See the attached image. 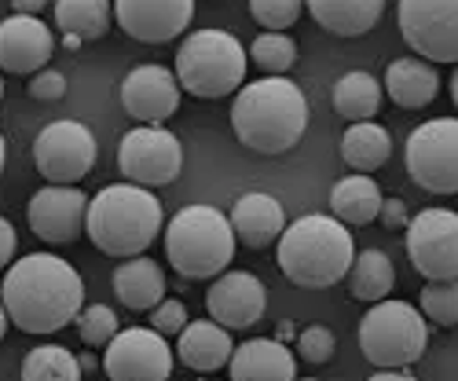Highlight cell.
I'll list each match as a JSON object with an SVG mask.
<instances>
[{"label":"cell","instance_id":"1","mask_svg":"<svg viewBox=\"0 0 458 381\" xmlns=\"http://www.w3.org/2000/svg\"><path fill=\"white\" fill-rule=\"evenodd\" d=\"M0 304L22 334H55L85 309V283L70 260L30 253L12 260L0 283Z\"/></svg>","mask_w":458,"mask_h":381},{"label":"cell","instance_id":"2","mask_svg":"<svg viewBox=\"0 0 458 381\" xmlns=\"http://www.w3.org/2000/svg\"><path fill=\"white\" fill-rule=\"evenodd\" d=\"M232 129L257 155H286L309 129V99L290 78L250 81L232 103Z\"/></svg>","mask_w":458,"mask_h":381},{"label":"cell","instance_id":"3","mask_svg":"<svg viewBox=\"0 0 458 381\" xmlns=\"http://www.w3.org/2000/svg\"><path fill=\"white\" fill-rule=\"evenodd\" d=\"M279 272L301 290H330L349 275L356 260L352 232L337 216L309 213L286 224V232L276 242Z\"/></svg>","mask_w":458,"mask_h":381},{"label":"cell","instance_id":"4","mask_svg":"<svg viewBox=\"0 0 458 381\" xmlns=\"http://www.w3.org/2000/svg\"><path fill=\"white\" fill-rule=\"evenodd\" d=\"M165 209L140 183H106L96 190L85 213V232L92 246L106 257H140L150 242L162 235Z\"/></svg>","mask_w":458,"mask_h":381},{"label":"cell","instance_id":"5","mask_svg":"<svg viewBox=\"0 0 458 381\" xmlns=\"http://www.w3.org/2000/svg\"><path fill=\"white\" fill-rule=\"evenodd\" d=\"M165 257L183 279H216L235 260V232L216 206H183L165 220Z\"/></svg>","mask_w":458,"mask_h":381},{"label":"cell","instance_id":"6","mask_svg":"<svg viewBox=\"0 0 458 381\" xmlns=\"http://www.w3.org/2000/svg\"><path fill=\"white\" fill-rule=\"evenodd\" d=\"M246 48L227 30H195L176 48V81L183 92L199 99L235 96L246 81Z\"/></svg>","mask_w":458,"mask_h":381},{"label":"cell","instance_id":"7","mask_svg":"<svg viewBox=\"0 0 458 381\" xmlns=\"http://www.w3.org/2000/svg\"><path fill=\"white\" fill-rule=\"evenodd\" d=\"M429 345L426 316L407 301H377L360 319V352L381 370H407Z\"/></svg>","mask_w":458,"mask_h":381},{"label":"cell","instance_id":"8","mask_svg":"<svg viewBox=\"0 0 458 381\" xmlns=\"http://www.w3.org/2000/svg\"><path fill=\"white\" fill-rule=\"evenodd\" d=\"M407 176L429 195H458V118H429L407 136Z\"/></svg>","mask_w":458,"mask_h":381},{"label":"cell","instance_id":"9","mask_svg":"<svg viewBox=\"0 0 458 381\" xmlns=\"http://www.w3.org/2000/svg\"><path fill=\"white\" fill-rule=\"evenodd\" d=\"M99 158L96 136L81 125V122H52L37 132L33 140V165L48 183H63V187H78Z\"/></svg>","mask_w":458,"mask_h":381},{"label":"cell","instance_id":"10","mask_svg":"<svg viewBox=\"0 0 458 381\" xmlns=\"http://www.w3.org/2000/svg\"><path fill=\"white\" fill-rule=\"evenodd\" d=\"M403 41L426 63H458V0H400Z\"/></svg>","mask_w":458,"mask_h":381},{"label":"cell","instance_id":"11","mask_svg":"<svg viewBox=\"0 0 458 381\" xmlns=\"http://www.w3.org/2000/svg\"><path fill=\"white\" fill-rule=\"evenodd\" d=\"M407 260L411 268L429 279H458V213L454 209H422L407 227Z\"/></svg>","mask_w":458,"mask_h":381},{"label":"cell","instance_id":"12","mask_svg":"<svg viewBox=\"0 0 458 381\" xmlns=\"http://www.w3.org/2000/svg\"><path fill=\"white\" fill-rule=\"evenodd\" d=\"M118 165L129 183L165 187L183 173V143L165 125H136L118 147Z\"/></svg>","mask_w":458,"mask_h":381},{"label":"cell","instance_id":"13","mask_svg":"<svg viewBox=\"0 0 458 381\" xmlns=\"http://www.w3.org/2000/svg\"><path fill=\"white\" fill-rule=\"evenodd\" d=\"M103 370L110 381H169L173 349L150 326H125L103 349Z\"/></svg>","mask_w":458,"mask_h":381},{"label":"cell","instance_id":"14","mask_svg":"<svg viewBox=\"0 0 458 381\" xmlns=\"http://www.w3.org/2000/svg\"><path fill=\"white\" fill-rule=\"evenodd\" d=\"M85 213H89V195L78 187L48 183L26 202V220L30 232L48 242V246H70L85 235Z\"/></svg>","mask_w":458,"mask_h":381},{"label":"cell","instance_id":"15","mask_svg":"<svg viewBox=\"0 0 458 381\" xmlns=\"http://www.w3.org/2000/svg\"><path fill=\"white\" fill-rule=\"evenodd\" d=\"M118 96H122L125 114L140 125H165L180 110V81L162 63H143L129 70Z\"/></svg>","mask_w":458,"mask_h":381},{"label":"cell","instance_id":"16","mask_svg":"<svg viewBox=\"0 0 458 381\" xmlns=\"http://www.w3.org/2000/svg\"><path fill=\"white\" fill-rule=\"evenodd\" d=\"M206 309L224 330H250L268 312V290L253 272H220L206 293Z\"/></svg>","mask_w":458,"mask_h":381},{"label":"cell","instance_id":"17","mask_svg":"<svg viewBox=\"0 0 458 381\" xmlns=\"http://www.w3.org/2000/svg\"><path fill=\"white\" fill-rule=\"evenodd\" d=\"M114 19L140 45H169L195 19V0H114Z\"/></svg>","mask_w":458,"mask_h":381},{"label":"cell","instance_id":"18","mask_svg":"<svg viewBox=\"0 0 458 381\" xmlns=\"http://www.w3.org/2000/svg\"><path fill=\"white\" fill-rule=\"evenodd\" d=\"M55 52L52 30L37 15H8L0 22V70L4 73H37Z\"/></svg>","mask_w":458,"mask_h":381},{"label":"cell","instance_id":"19","mask_svg":"<svg viewBox=\"0 0 458 381\" xmlns=\"http://www.w3.org/2000/svg\"><path fill=\"white\" fill-rule=\"evenodd\" d=\"M227 220H232L235 242H242L246 250H264V246L279 242V235L286 232V209L268 190H250V195H242Z\"/></svg>","mask_w":458,"mask_h":381},{"label":"cell","instance_id":"20","mask_svg":"<svg viewBox=\"0 0 458 381\" xmlns=\"http://www.w3.org/2000/svg\"><path fill=\"white\" fill-rule=\"evenodd\" d=\"M232 381H297V363L286 341L279 337H250L227 360Z\"/></svg>","mask_w":458,"mask_h":381},{"label":"cell","instance_id":"21","mask_svg":"<svg viewBox=\"0 0 458 381\" xmlns=\"http://www.w3.org/2000/svg\"><path fill=\"white\" fill-rule=\"evenodd\" d=\"M232 352H235L232 330H224L213 319H195L176 334V356L195 374H216L220 367H227Z\"/></svg>","mask_w":458,"mask_h":381},{"label":"cell","instance_id":"22","mask_svg":"<svg viewBox=\"0 0 458 381\" xmlns=\"http://www.w3.org/2000/svg\"><path fill=\"white\" fill-rule=\"evenodd\" d=\"M110 286L129 312H150L158 301H165V272L150 257H125L110 275Z\"/></svg>","mask_w":458,"mask_h":381},{"label":"cell","instance_id":"23","mask_svg":"<svg viewBox=\"0 0 458 381\" xmlns=\"http://www.w3.org/2000/svg\"><path fill=\"white\" fill-rule=\"evenodd\" d=\"M440 92V73L426 59H393L386 70V96L403 110H426Z\"/></svg>","mask_w":458,"mask_h":381},{"label":"cell","instance_id":"24","mask_svg":"<svg viewBox=\"0 0 458 381\" xmlns=\"http://www.w3.org/2000/svg\"><path fill=\"white\" fill-rule=\"evenodd\" d=\"M304 8L334 37H363L377 26L386 0H304Z\"/></svg>","mask_w":458,"mask_h":381},{"label":"cell","instance_id":"25","mask_svg":"<svg viewBox=\"0 0 458 381\" xmlns=\"http://www.w3.org/2000/svg\"><path fill=\"white\" fill-rule=\"evenodd\" d=\"M381 190L367 173H349L330 190V216H337L345 227H367L377 220Z\"/></svg>","mask_w":458,"mask_h":381},{"label":"cell","instance_id":"26","mask_svg":"<svg viewBox=\"0 0 458 381\" xmlns=\"http://www.w3.org/2000/svg\"><path fill=\"white\" fill-rule=\"evenodd\" d=\"M393 158V136L377 122H352L341 136V162L352 173H377Z\"/></svg>","mask_w":458,"mask_h":381},{"label":"cell","instance_id":"27","mask_svg":"<svg viewBox=\"0 0 458 381\" xmlns=\"http://www.w3.org/2000/svg\"><path fill=\"white\" fill-rule=\"evenodd\" d=\"M345 279H349V293L356 301L377 304V301H386L396 286V264L389 260V253H381V250H363V253H356Z\"/></svg>","mask_w":458,"mask_h":381},{"label":"cell","instance_id":"28","mask_svg":"<svg viewBox=\"0 0 458 381\" xmlns=\"http://www.w3.org/2000/svg\"><path fill=\"white\" fill-rule=\"evenodd\" d=\"M334 110L352 122H374L381 110V81L367 70H349L345 78L334 85Z\"/></svg>","mask_w":458,"mask_h":381},{"label":"cell","instance_id":"29","mask_svg":"<svg viewBox=\"0 0 458 381\" xmlns=\"http://www.w3.org/2000/svg\"><path fill=\"white\" fill-rule=\"evenodd\" d=\"M114 22V0H55V26L66 37H81V41H99L106 37Z\"/></svg>","mask_w":458,"mask_h":381},{"label":"cell","instance_id":"30","mask_svg":"<svg viewBox=\"0 0 458 381\" xmlns=\"http://www.w3.org/2000/svg\"><path fill=\"white\" fill-rule=\"evenodd\" d=\"M22 381H81V360L63 345H37L22 360Z\"/></svg>","mask_w":458,"mask_h":381},{"label":"cell","instance_id":"31","mask_svg":"<svg viewBox=\"0 0 458 381\" xmlns=\"http://www.w3.org/2000/svg\"><path fill=\"white\" fill-rule=\"evenodd\" d=\"M264 73H272V78H283V73L297 63V45L290 41L286 33H272V30H260L257 41L250 45L246 52Z\"/></svg>","mask_w":458,"mask_h":381},{"label":"cell","instance_id":"32","mask_svg":"<svg viewBox=\"0 0 458 381\" xmlns=\"http://www.w3.org/2000/svg\"><path fill=\"white\" fill-rule=\"evenodd\" d=\"M418 309L437 326H458V279L426 283L422 297H418Z\"/></svg>","mask_w":458,"mask_h":381},{"label":"cell","instance_id":"33","mask_svg":"<svg viewBox=\"0 0 458 381\" xmlns=\"http://www.w3.org/2000/svg\"><path fill=\"white\" fill-rule=\"evenodd\" d=\"M78 337L85 341L89 349H106L110 345V337L118 334V312L106 309V304H89V309L78 312Z\"/></svg>","mask_w":458,"mask_h":381},{"label":"cell","instance_id":"34","mask_svg":"<svg viewBox=\"0 0 458 381\" xmlns=\"http://www.w3.org/2000/svg\"><path fill=\"white\" fill-rule=\"evenodd\" d=\"M304 12V0H250V15L260 22V30L286 33Z\"/></svg>","mask_w":458,"mask_h":381},{"label":"cell","instance_id":"35","mask_svg":"<svg viewBox=\"0 0 458 381\" xmlns=\"http://www.w3.org/2000/svg\"><path fill=\"white\" fill-rule=\"evenodd\" d=\"M334 349H337V341H334V330L316 323V326H304L301 337H297V356L304 363H312V367H323L334 360Z\"/></svg>","mask_w":458,"mask_h":381},{"label":"cell","instance_id":"36","mask_svg":"<svg viewBox=\"0 0 458 381\" xmlns=\"http://www.w3.org/2000/svg\"><path fill=\"white\" fill-rule=\"evenodd\" d=\"M187 323H191L187 309H183V301H176V297H165V301H158L155 309H150V330H158L162 337H176Z\"/></svg>","mask_w":458,"mask_h":381},{"label":"cell","instance_id":"37","mask_svg":"<svg viewBox=\"0 0 458 381\" xmlns=\"http://www.w3.org/2000/svg\"><path fill=\"white\" fill-rule=\"evenodd\" d=\"M66 96V78L59 70H37L33 78H30V99H37V103H59Z\"/></svg>","mask_w":458,"mask_h":381},{"label":"cell","instance_id":"38","mask_svg":"<svg viewBox=\"0 0 458 381\" xmlns=\"http://www.w3.org/2000/svg\"><path fill=\"white\" fill-rule=\"evenodd\" d=\"M377 220H381V227H386V232H403V227L411 224V216H407V206H403L400 199H381Z\"/></svg>","mask_w":458,"mask_h":381},{"label":"cell","instance_id":"39","mask_svg":"<svg viewBox=\"0 0 458 381\" xmlns=\"http://www.w3.org/2000/svg\"><path fill=\"white\" fill-rule=\"evenodd\" d=\"M15 250H19V235H15L12 220H8L4 213H0V272H4V268H12Z\"/></svg>","mask_w":458,"mask_h":381},{"label":"cell","instance_id":"40","mask_svg":"<svg viewBox=\"0 0 458 381\" xmlns=\"http://www.w3.org/2000/svg\"><path fill=\"white\" fill-rule=\"evenodd\" d=\"M48 0H12V12L15 15H41Z\"/></svg>","mask_w":458,"mask_h":381},{"label":"cell","instance_id":"41","mask_svg":"<svg viewBox=\"0 0 458 381\" xmlns=\"http://www.w3.org/2000/svg\"><path fill=\"white\" fill-rule=\"evenodd\" d=\"M367 381H418L411 370H377V374H370Z\"/></svg>","mask_w":458,"mask_h":381},{"label":"cell","instance_id":"42","mask_svg":"<svg viewBox=\"0 0 458 381\" xmlns=\"http://www.w3.org/2000/svg\"><path fill=\"white\" fill-rule=\"evenodd\" d=\"M81 45H85V41H81V37H70V33L63 37V48H66V52H78Z\"/></svg>","mask_w":458,"mask_h":381},{"label":"cell","instance_id":"43","mask_svg":"<svg viewBox=\"0 0 458 381\" xmlns=\"http://www.w3.org/2000/svg\"><path fill=\"white\" fill-rule=\"evenodd\" d=\"M4 334H8V312H4V304H0V341H4Z\"/></svg>","mask_w":458,"mask_h":381},{"label":"cell","instance_id":"44","mask_svg":"<svg viewBox=\"0 0 458 381\" xmlns=\"http://www.w3.org/2000/svg\"><path fill=\"white\" fill-rule=\"evenodd\" d=\"M451 103H454V106H458V70H454V73H451Z\"/></svg>","mask_w":458,"mask_h":381},{"label":"cell","instance_id":"45","mask_svg":"<svg viewBox=\"0 0 458 381\" xmlns=\"http://www.w3.org/2000/svg\"><path fill=\"white\" fill-rule=\"evenodd\" d=\"M4 162H8V143H4V136H0V173H4Z\"/></svg>","mask_w":458,"mask_h":381},{"label":"cell","instance_id":"46","mask_svg":"<svg viewBox=\"0 0 458 381\" xmlns=\"http://www.w3.org/2000/svg\"><path fill=\"white\" fill-rule=\"evenodd\" d=\"M0 103H4V78H0Z\"/></svg>","mask_w":458,"mask_h":381},{"label":"cell","instance_id":"47","mask_svg":"<svg viewBox=\"0 0 458 381\" xmlns=\"http://www.w3.org/2000/svg\"><path fill=\"white\" fill-rule=\"evenodd\" d=\"M301 381H319V377H301Z\"/></svg>","mask_w":458,"mask_h":381}]
</instances>
